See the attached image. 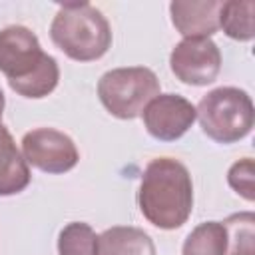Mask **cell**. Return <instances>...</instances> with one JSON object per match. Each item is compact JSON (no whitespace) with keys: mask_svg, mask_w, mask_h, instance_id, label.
<instances>
[{"mask_svg":"<svg viewBox=\"0 0 255 255\" xmlns=\"http://www.w3.org/2000/svg\"><path fill=\"white\" fill-rule=\"evenodd\" d=\"M227 233L225 255H255V213L239 211L221 221Z\"/></svg>","mask_w":255,"mask_h":255,"instance_id":"5bb4252c","label":"cell"},{"mask_svg":"<svg viewBox=\"0 0 255 255\" xmlns=\"http://www.w3.org/2000/svg\"><path fill=\"white\" fill-rule=\"evenodd\" d=\"M173 76L187 86H207L221 70V52L211 38H183L169 54Z\"/></svg>","mask_w":255,"mask_h":255,"instance_id":"52a82bcc","label":"cell"},{"mask_svg":"<svg viewBox=\"0 0 255 255\" xmlns=\"http://www.w3.org/2000/svg\"><path fill=\"white\" fill-rule=\"evenodd\" d=\"M137 205L157 229L181 227L193 211V181L187 167L173 157L151 159L141 173Z\"/></svg>","mask_w":255,"mask_h":255,"instance_id":"6da1fadb","label":"cell"},{"mask_svg":"<svg viewBox=\"0 0 255 255\" xmlns=\"http://www.w3.org/2000/svg\"><path fill=\"white\" fill-rule=\"evenodd\" d=\"M227 233L221 221L199 223L183 241L181 255H225Z\"/></svg>","mask_w":255,"mask_h":255,"instance_id":"4fadbf2b","label":"cell"},{"mask_svg":"<svg viewBox=\"0 0 255 255\" xmlns=\"http://www.w3.org/2000/svg\"><path fill=\"white\" fill-rule=\"evenodd\" d=\"M195 114L203 133L223 145L243 139L255 124L251 96L233 86H221L207 92L199 100Z\"/></svg>","mask_w":255,"mask_h":255,"instance_id":"277c9868","label":"cell"},{"mask_svg":"<svg viewBox=\"0 0 255 255\" xmlns=\"http://www.w3.org/2000/svg\"><path fill=\"white\" fill-rule=\"evenodd\" d=\"M4 106H6V100H4V94L0 90V118H2V112H4Z\"/></svg>","mask_w":255,"mask_h":255,"instance_id":"e0dca14e","label":"cell"},{"mask_svg":"<svg viewBox=\"0 0 255 255\" xmlns=\"http://www.w3.org/2000/svg\"><path fill=\"white\" fill-rule=\"evenodd\" d=\"M30 183V169L6 126L0 124V197L16 195Z\"/></svg>","mask_w":255,"mask_h":255,"instance_id":"30bf717a","label":"cell"},{"mask_svg":"<svg viewBox=\"0 0 255 255\" xmlns=\"http://www.w3.org/2000/svg\"><path fill=\"white\" fill-rule=\"evenodd\" d=\"M58 255H98V235L84 221L68 223L58 235Z\"/></svg>","mask_w":255,"mask_h":255,"instance_id":"9a60e30c","label":"cell"},{"mask_svg":"<svg viewBox=\"0 0 255 255\" xmlns=\"http://www.w3.org/2000/svg\"><path fill=\"white\" fill-rule=\"evenodd\" d=\"M221 0H173L171 24L185 38H209L219 30Z\"/></svg>","mask_w":255,"mask_h":255,"instance_id":"9c48e42d","label":"cell"},{"mask_svg":"<svg viewBox=\"0 0 255 255\" xmlns=\"http://www.w3.org/2000/svg\"><path fill=\"white\" fill-rule=\"evenodd\" d=\"M22 155L26 163L44 173H66L80 159L74 139L54 128H36L24 133Z\"/></svg>","mask_w":255,"mask_h":255,"instance_id":"8992f818","label":"cell"},{"mask_svg":"<svg viewBox=\"0 0 255 255\" xmlns=\"http://www.w3.org/2000/svg\"><path fill=\"white\" fill-rule=\"evenodd\" d=\"M147 133L159 141L179 139L195 122V106L179 94H159L141 112Z\"/></svg>","mask_w":255,"mask_h":255,"instance_id":"ba28073f","label":"cell"},{"mask_svg":"<svg viewBox=\"0 0 255 255\" xmlns=\"http://www.w3.org/2000/svg\"><path fill=\"white\" fill-rule=\"evenodd\" d=\"M0 72L18 96L32 100L52 94L60 80L56 58L42 50L36 34L26 26L0 30Z\"/></svg>","mask_w":255,"mask_h":255,"instance_id":"7a4b0ae2","label":"cell"},{"mask_svg":"<svg viewBox=\"0 0 255 255\" xmlns=\"http://www.w3.org/2000/svg\"><path fill=\"white\" fill-rule=\"evenodd\" d=\"M98 255H155V245L143 229L116 225L98 235Z\"/></svg>","mask_w":255,"mask_h":255,"instance_id":"8fae6325","label":"cell"},{"mask_svg":"<svg viewBox=\"0 0 255 255\" xmlns=\"http://www.w3.org/2000/svg\"><path fill=\"white\" fill-rule=\"evenodd\" d=\"M98 96L112 116L133 120L141 116L143 108L155 96H159V80L155 72L145 66L114 68L100 78Z\"/></svg>","mask_w":255,"mask_h":255,"instance_id":"5b68a950","label":"cell"},{"mask_svg":"<svg viewBox=\"0 0 255 255\" xmlns=\"http://www.w3.org/2000/svg\"><path fill=\"white\" fill-rule=\"evenodd\" d=\"M227 183L243 199L253 201L255 199V165H253V159L243 157V159L235 161L227 171Z\"/></svg>","mask_w":255,"mask_h":255,"instance_id":"2e32d148","label":"cell"},{"mask_svg":"<svg viewBox=\"0 0 255 255\" xmlns=\"http://www.w3.org/2000/svg\"><path fill=\"white\" fill-rule=\"evenodd\" d=\"M253 10L255 4L251 0H229L219 8V28L239 42H249L255 36L253 26Z\"/></svg>","mask_w":255,"mask_h":255,"instance_id":"7c38bea8","label":"cell"},{"mask_svg":"<svg viewBox=\"0 0 255 255\" xmlns=\"http://www.w3.org/2000/svg\"><path fill=\"white\" fill-rule=\"evenodd\" d=\"M50 38L68 58L94 62L110 50L112 28L90 2H66L60 4L50 24Z\"/></svg>","mask_w":255,"mask_h":255,"instance_id":"3957f363","label":"cell"}]
</instances>
